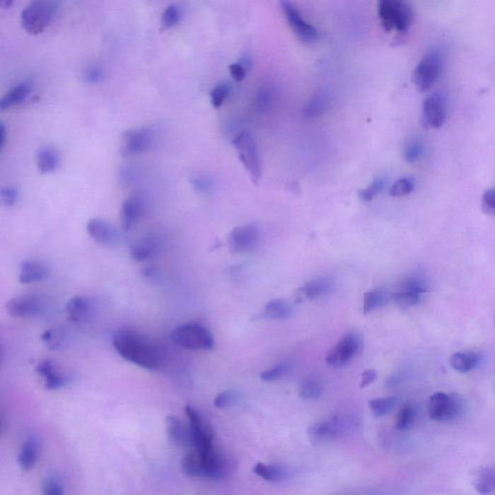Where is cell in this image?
I'll use <instances>...</instances> for the list:
<instances>
[{
  "instance_id": "23",
  "label": "cell",
  "mask_w": 495,
  "mask_h": 495,
  "mask_svg": "<svg viewBox=\"0 0 495 495\" xmlns=\"http://www.w3.org/2000/svg\"><path fill=\"white\" fill-rule=\"evenodd\" d=\"M39 455V442L36 436L28 437L23 444L20 454H18V465L23 471L33 470L35 466Z\"/></svg>"
},
{
  "instance_id": "54",
  "label": "cell",
  "mask_w": 495,
  "mask_h": 495,
  "mask_svg": "<svg viewBox=\"0 0 495 495\" xmlns=\"http://www.w3.org/2000/svg\"><path fill=\"white\" fill-rule=\"evenodd\" d=\"M144 277L146 279L147 281H161V279H162V274L160 273V271L156 269V268L151 267H146V269L144 270Z\"/></svg>"
},
{
  "instance_id": "42",
  "label": "cell",
  "mask_w": 495,
  "mask_h": 495,
  "mask_svg": "<svg viewBox=\"0 0 495 495\" xmlns=\"http://www.w3.org/2000/svg\"><path fill=\"white\" fill-rule=\"evenodd\" d=\"M425 144L420 139H412L404 148V159L408 163L417 162L425 153Z\"/></svg>"
},
{
  "instance_id": "10",
  "label": "cell",
  "mask_w": 495,
  "mask_h": 495,
  "mask_svg": "<svg viewBox=\"0 0 495 495\" xmlns=\"http://www.w3.org/2000/svg\"><path fill=\"white\" fill-rule=\"evenodd\" d=\"M153 139V131L147 127L124 132L121 138L120 153L126 157L144 153L151 146Z\"/></svg>"
},
{
  "instance_id": "52",
  "label": "cell",
  "mask_w": 495,
  "mask_h": 495,
  "mask_svg": "<svg viewBox=\"0 0 495 495\" xmlns=\"http://www.w3.org/2000/svg\"><path fill=\"white\" fill-rule=\"evenodd\" d=\"M228 69H230L231 77L236 81H244V78H246L247 72L249 71L246 66L242 64L240 62L233 63Z\"/></svg>"
},
{
  "instance_id": "1",
  "label": "cell",
  "mask_w": 495,
  "mask_h": 495,
  "mask_svg": "<svg viewBox=\"0 0 495 495\" xmlns=\"http://www.w3.org/2000/svg\"><path fill=\"white\" fill-rule=\"evenodd\" d=\"M112 346L123 359L146 370L154 371L162 365L159 347L136 331L120 330L112 336Z\"/></svg>"
},
{
  "instance_id": "32",
  "label": "cell",
  "mask_w": 495,
  "mask_h": 495,
  "mask_svg": "<svg viewBox=\"0 0 495 495\" xmlns=\"http://www.w3.org/2000/svg\"><path fill=\"white\" fill-rule=\"evenodd\" d=\"M255 475L268 482H280L286 477V472L279 465L257 462L252 468Z\"/></svg>"
},
{
  "instance_id": "25",
  "label": "cell",
  "mask_w": 495,
  "mask_h": 495,
  "mask_svg": "<svg viewBox=\"0 0 495 495\" xmlns=\"http://www.w3.org/2000/svg\"><path fill=\"white\" fill-rule=\"evenodd\" d=\"M334 288L335 286L331 279L322 277L308 281L299 289V291L307 298L317 299L331 293Z\"/></svg>"
},
{
  "instance_id": "24",
  "label": "cell",
  "mask_w": 495,
  "mask_h": 495,
  "mask_svg": "<svg viewBox=\"0 0 495 495\" xmlns=\"http://www.w3.org/2000/svg\"><path fill=\"white\" fill-rule=\"evenodd\" d=\"M66 312L68 318L73 322H83L91 317V303L86 297H73L67 303Z\"/></svg>"
},
{
  "instance_id": "47",
  "label": "cell",
  "mask_w": 495,
  "mask_h": 495,
  "mask_svg": "<svg viewBox=\"0 0 495 495\" xmlns=\"http://www.w3.org/2000/svg\"><path fill=\"white\" fill-rule=\"evenodd\" d=\"M274 91L270 86H263L257 95V106L260 110H267L272 105Z\"/></svg>"
},
{
  "instance_id": "5",
  "label": "cell",
  "mask_w": 495,
  "mask_h": 495,
  "mask_svg": "<svg viewBox=\"0 0 495 495\" xmlns=\"http://www.w3.org/2000/svg\"><path fill=\"white\" fill-rule=\"evenodd\" d=\"M443 67V54L437 47H431L416 66L413 80L420 91H429L438 80Z\"/></svg>"
},
{
  "instance_id": "22",
  "label": "cell",
  "mask_w": 495,
  "mask_h": 495,
  "mask_svg": "<svg viewBox=\"0 0 495 495\" xmlns=\"http://www.w3.org/2000/svg\"><path fill=\"white\" fill-rule=\"evenodd\" d=\"M47 277V270L42 263L34 260H25L20 267L18 281L21 284L39 283Z\"/></svg>"
},
{
  "instance_id": "46",
  "label": "cell",
  "mask_w": 495,
  "mask_h": 495,
  "mask_svg": "<svg viewBox=\"0 0 495 495\" xmlns=\"http://www.w3.org/2000/svg\"><path fill=\"white\" fill-rule=\"evenodd\" d=\"M238 399L239 395L235 391L228 390V391H223L222 393L217 395L214 400V405L215 407L223 409V408H228L231 407V405L235 404Z\"/></svg>"
},
{
  "instance_id": "33",
  "label": "cell",
  "mask_w": 495,
  "mask_h": 495,
  "mask_svg": "<svg viewBox=\"0 0 495 495\" xmlns=\"http://www.w3.org/2000/svg\"><path fill=\"white\" fill-rule=\"evenodd\" d=\"M182 470L191 478H204V465L197 452L190 453L182 460Z\"/></svg>"
},
{
  "instance_id": "12",
  "label": "cell",
  "mask_w": 495,
  "mask_h": 495,
  "mask_svg": "<svg viewBox=\"0 0 495 495\" xmlns=\"http://www.w3.org/2000/svg\"><path fill=\"white\" fill-rule=\"evenodd\" d=\"M281 4L286 21H288L295 35L304 43L312 44L317 41L318 38L317 28L304 20V18L300 14L299 10L291 2L283 1Z\"/></svg>"
},
{
  "instance_id": "18",
  "label": "cell",
  "mask_w": 495,
  "mask_h": 495,
  "mask_svg": "<svg viewBox=\"0 0 495 495\" xmlns=\"http://www.w3.org/2000/svg\"><path fill=\"white\" fill-rule=\"evenodd\" d=\"M144 213V202L138 194H133L123 202L120 209L121 226L129 231Z\"/></svg>"
},
{
  "instance_id": "28",
  "label": "cell",
  "mask_w": 495,
  "mask_h": 495,
  "mask_svg": "<svg viewBox=\"0 0 495 495\" xmlns=\"http://www.w3.org/2000/svg\"><path fill=\"white\" fill-rule=\"evenodd\" d=\"M474 487L482 495L495 494V466L479 471L474 480Z\"/></svg>"
},
{
  "instance_id": "49",
  "label": "cell",
  "mask_w": 495,
  "mask_h": 495,
  "mask_svg": "<svg viewBox=\"0 0 495 495\" xmlns=\"http://www.w3.org/2000/svg\"><path fill=\"white\" fill-rule=\"evenodd\" d=\"M2 204L6 207H13L17 204L18 199V191L14 187H5L0 192Z\"/></svg>"
},
{
  "instance_id": "37",
  "label": "cell",
  "mask_w": 495,
  "mask_h": 495,
  "mask_svg": "<svg viewBox=\"0 0 495 495\" xmlns=\"http://www.w3.org/2000/svg\"><path fill=\"white\" fill-rule=\"evenodd\" d=\"M291 370V365L288 362H280L269 370L263 371L260 375V379L264 383H273V381L280 380L286 378Z\"/></svg>"
},
{
  "instance_id": "50",
  "label": "cell",
  "mask_w": 495,
  "mask_h": 495,
  "mask_svg": "<svg viewBox=\"0 0 495 495\" xmlns=\"http://www.w3.org/2000/svg\"><path fill=\"white\" fill-rule=\"evenodd\" d=\"M482 208L486 214L495 215V188L484 192L482 199Z\"/></svg>"
},
{
  "instance_id": "29",
  "label": "cell",
  "mask_w": 495,
  "mask_h": 495,
  "mask_svg": "<svg viewBox=\"0 0 495 495\" xmlns=\"http://www.w3.org/2000/svg\"><path fill=\"white\" fill-rule=\"evenodd\" d=\"M479 364V357L473 352H458L450 358V365L459 373H466L474 370Z\"/></svg>"
},
{
  "instance_id": "21",
  "label": "cell",
  "mask_w": 495,
  "mask_h": 495,
  "mask_svg": "<svg viewBox=\"0 0 495 495\" xmlns=\"http://www.w3.org/2000/svg\"><path fill=\"white\" fill-rule=\"evenodd\" d=\"M167 433L170 441L178 446L192 445L191 433L183 423L175 415H168L165 420Z\"/></svg>"
},
{
  "instance_id": "26",
  "label": "cell",
  "mask_w": 495,
  "mask_h": 495,
  "mask_svg": "<svg viewBox=\"0 0 495 495\" xmlns=\"http://www.w3.org/2000/svg\"><path fill=\"white\" fill-rule=\"evenodd\" d=\"M31 91H33V83L30 81H23L22 83L18 84L2 97L1 101H0V109L5 110L17 106L28 99Z\"/></svg>"
},
{
  "instance_id": "13",
  "label": "cell",
  "mask_w": 495,
  "mask_h": 495,
  "mask_svg": "<svg viewBox=\"0 0 495 495\" xmlns=\"http://www.w3.org/2000/svg\"><path fill=\"white\" fill-rule=\"evenodd\" d=\"M260 233L254 225L237 226L228 237V248L234 254L252 251L259 245Z\"/></svg>"
},
{
  "instance_id": "4",
  "label": "cell",
  "mask_w": 495,
  "mask_h": 495,
  "mask_svg": "<svg viewBox=\"0 0 495 495\" xmlns=\"http://www.w3.org/2000/svg\"><path fill=\"white\" fill-rule=\"evenodd\" d=\"M176 346L190 350H210L214 346L212 334L202 325L187 323L179 325L170 334Z\"/></svg>"
},
{
  "instance_id": "43",
  "label": "cell",
  "mask_w": 495,
  "mask_h": 495,
  "mask_svg": "<svg viewBox=\"0 0 495 495\" xmlns=\"http://www.w3.org/2000/svg\"><path fill=\"white\" fill-rule=\"evenodd\" d=\"M192 186L197 193L206 194L211 193L215 188L214 180L209 176L204 175H194L191 180Z\"/></svg>"
},
{
  "instance_id": "11",
  "label": "cell",
  "mask_w": 495,
  "mask_h": 495,
  "mask_svg": "<svg viewBox=\"0 0 495 495\" xmlns=\"http://www.w3.org/2000/svg\"><path fill=\"white\" fill-rule=\"evenodd\" d=\"M447 118V107L445 98L439 93L426 97L422 107V125L424 128L438 129Z\"/></svg>"
},
{
  "instance_id": "36",
  "label": "cell",
  "mask_w": 495,
  "mask_h": 495,
  "mask_svg": "<svg viewBox=\"0 0 495 495\" xmlns=\"http://www.w3.org/2000/svg\"><path fill=\"white\" fill-rule=\"evenodd\" d=\"M399 400L396 397H378L368 402L371 412L375 417H383L391 412L397 407Z\"/></svg>"
},
{
  "instance_id": "7",
  "label": "cell",
  "mask_w": 495,
  "mask_h": 495,
  "mask_svg": "<svg viewBox=\"0 0 495 495\" xmlns=\"http://www.w3.org/2000/svg\"><path fill=\"white\" fill-rule=\"evenodd\" d=\"M463 405L457 396L446 393L433 394L428 404V413L431 420L437 422H450L462 416Z\"/></svg>"
},
{
  "instance_id": "55",
  "label": "cell",
  "mask_w": 495,
  "mask_h": 495,
  "mask_svg": "<svg viewBox=\"0 0 495 495\" xmlns=\"http://www.w3.org/2000/svg\"><path fill=\"white\" fill-rule=\"evenodd\" d=\"M5 141H6V129L4 123L0 124V146L4 148Z\"/></svg>"
},
{
  "instance_id": "31",
  "label": "cell",
  "mask_w": 495,
  "mask_h": 495,
  "mask_svg": "<svg viewBox=\"0 0 495 495\" xmlns=\"http://www.w3.org/2000/svg\"><path fill=\"white\" fill-rule=\"evenodd\" d=\"M264 315L272 320H288L292 315V308L284 300H273L265 305Z\"/></svg>"
},
{
  "instance_id": "20",
  "label": "cell",
  "mask_w": 495,
  "mask_h": 495,
  "mask_svg": "<svg viewBox=\"0 0 495 495\" xmlns=\"http://www.w3.org/2000/svg\"><path fill=\"white\" fill-rule=\"evenodd\" d=\"M36 373L44 379L45 388L57 390L67 384V378L60 373L52 361H42L36 367Z\"/></svg>"
},
{
  "instance_id": "27",
  "label": "cell",
  "mask_w": 495,
  "mask_h": 495,
  "mask_svg": "<svg viewBox=\"0 0 495 495\" xmlns=\"http://www.w3.org/2000/svg\"><path fill=\"white\" fill-rule=\"evenodd\" d=\"M37 167L43 175H47L57 170L59 165V152L52 147H43L36 156Z\"/></svg>"
},
{
  "instance_id": "9",
  "label": "cell",
  "mask_w": 495,
  "mask_h": 495,
  "mask_svg": "<svg viewBox=\"0 0 495 495\" xmlns=\"http://www.w3.org/2000/svg\"><path fill=\"white\" fill-rule=\"evenodd\" d=\"M185 412L189 419V430L191 433L192 446L196 452L202 454L214 449L213 445V433L204 418L191 405H187Z\"/></svg>"
},
{
  "instance_id": "40",
  "label": "cell",
  "mask_w": 495,
  "mask_h": 495,
  "mask_svg": "<svg viewBox=\"0 0 495 495\" xmlns=\"http://www.w3.org/2000/svg\"><path fill=\"white\" fill-rule=\"evenodd\" d=\"M416 417V410L412 405H404V407L400 410L399 414H397L396 420V429L397 430L404 431L409 429L410 426L414 423Z\"/></svg>"
},
{
  "instance_id": "6",
  "label": "cell",
  "mask_w": 495,
  "mask_h": 495,
  "mask_svg": "<svg viewBox=\"0 0 495 495\" xmlns=\"http://www.w3.org/2000/svg\"><path fill=\"white\" fill-rule=\"evenodd\" d=\"M233 144L242 165L246 168L252 180L257 184L262 176V167L254 136L249 132H242L233 139Z\"/></svg>"
},
{
  "instance_id": "2",
  "label": "cell",
  "mask_w": 495,
  "mask_h": 495,
  "mask_svg": "<svg viewBox=\"0 0 495 495\" xmlns=\"http://www.w3.org/2000/svg\"><path fill=\"white\" fill-rule=\"evenodd\" d=\"M59 8V4L52 0H34L30 2L21 14L23 30L31 35L43 33L54 22Z\"/></svg>"
},
{
  "instance_id": "48",
  "label": "cell",
  "mask_w": 495,
  "mask_h": 495,
  "mask_svg": "<svg viewBox=\"0 0 495 495\" xmlns=\"http://www.w3.org/2000/svg\"><path fill=\"white\" fill-rule=\"evenodd\" d=\"M105 73L102 67L97 64H91L83 71V80L88 83H98L104 78Z\"/></svg>"
},
{
  "instance_id": "19",
  "label": "cell",
  "mask_w": 495,
  "mask_h": 495,
  "mask_svg": "<svg viewBox=\"0 0 495 495\" xmlns=\"http://www.w3.org/2000/svg\"><path fill=\"white\" fill-rule=\"evenodd\" d=\"M161 251V240L155 235H148L132 245L130 257L134 262H144L153 259Z\"/></svg>"
},
{
  "instance_id": "35",
  "label": "cell",
  "mask_w": 495,
  "mask_h": 495,
  "mask_svg": "<svg viewBox=\"0 0 495 495\" xmlns=\"http://www.w3.org/2000/svg\"><path fill=\"white\" fill-rule=\"evenodd\" d=\"M390 298L391 297L389 296L386 291H373L366 292L364 295V305H363L364 313L367 315L371 310L385 306Z\"/></svg>"
},
{
  "instance_id": "44",
  "label": "cell",
  "mask_w": 495,
  "mask_h": 495,
  "mask_svg": "<svg viewBox=\"0 0 495 495\" xmlns=\"http://www.w3.org/2000/svg\"><path fill=\"white\" fill-rule=\"evenodd\" d=\"M231 88L228 83H220L216 86L210 92V99H211L212 106L218 109L222 107L228 95H230Z\"/></svg>"
},
{
  "instance_id": "14",
  "label": "cell",
  "mask_w": 495,
  "mask_h": 495,
  "mask_svg": "<svg viewBox=\"0 0 495 495\" xmlns=\"http://www.w3.org/2000/svg\"><path fill=\"white\" fill-rule=\"evenodd\" d=\"M428 291V284L420 278H409L400 286L391 295V299L404 307H413L419 304L424 292Z\"/></svg>"
},
{
  "instance_id": "38",
  "label": "cell",
  "mask_w": 495,
  "mask_h": 495,
  "mask_svg": "<svg viewBox=\"0 0 495 495\" xmlns=\"http://www.w3.org/2000/svg\"><path fill=\"white\" fill-rule=\"evenodd\" d=\"M299 396L304 400H317L322 393V388L318 381L313 379H306L303 381L298 388Z\"/></svg>"
},
{
  "instance_id": "15",
  "label": "cell",
  "mask_w": 495,
  "mask_h": 495,
  "mask_svg": "<svg viewBox=\"0 0 495 495\" xmlns=\"http://www.w3.org/2000/svg\"><path fill=\"white\" fill-rule=\"evenodd\" d=\"M43 309V302L40 297L33 294L21 295L7 302L6 310L13 318H33L38 315Z\"/></svg>"
},
{
  "instance_id": "53",
  "label": "cell",
  "mask_w": 495,
  "mask_h": 495,
  "mask_svg": "<svg viewBox=\"0 0 495 495\" xmlns=\"http://www.w3.org/2000/svg\"><path fill=\"white\" fill-rule=\"evenodd\" d=\"M376 378H378V373L375 370H366L362 373V381H361L360 384L361 388H365V387L371 385V383H375Z\"/></svg>"
},
{
  "instance_id": "16",
  "label": "cell",
  "mask_w": 495,
  "mask_h": 495,
  "mask_svg": "<svg viewBox=\"0 0 495 495\" xmlns=\"http://www.w3.org/2000/svg\"><path fill=\"white\" fill-rule=\"evenodd\" d=\"M347 426L344 419L334 418L310 426L308 436L313 443H323L337 438Z\"/></svg>"
},
{
  "instance_id": "17",
  "label": "cell",
  "mask_w": 495,
  "mask_h": 495,
  "mask_svg": "<svg viewBox=\"0 0 495 495\" xmlns=\"http://www.w3.org/2000/svg\"><path fill=\"white\" fill-rule=\"evenodd\" d=\"M89 236L102 246H112L117 241V233L115 228L103 219L93 218L86 225Z\"/></svg>"
},
{
  "instance_id": "41",
  "label": "cell",
  "mask_w": 495,
  "mask_h": 495,
  "mask_svg": "<svg viewBox=\"0 0 495 495\" xmlns=\"http://www.w3.org/2000/svg\"><path fill=\"white\" fill-rule=\"evenodd\" d=\"M387 180L385 177H378L370 184L367 188L359 191V197L363 202H368L373 201V197L378 196L384 188H385Z\"/></svg>"
},
{
  "instance_id": "8",
  "label": "cell",
  "mask_w": 495,
  "mask_h": 495,
  "mask_svg": "<svg viewBox=\"0 0 495 495\" xmlns=\"http://www.w3.org/2000/svg\"><path fill=\"white\" fill-rule=\"evenodd\" d=\"M362 346V337L359 332L351 330L342 337L338 344L328 352L326 362L332 367H342L354 359Z\"/></svg>"
},
{
  "instance_id": "51",
  "label": "cell",
  "mask_w": 495,
  "mask_h": 495,
  "mask_svg": "<svg viewBox=\"0 0 495 495\" xmlns=\"http://www.w3.org/2000/svg\"><path fill=\"white\" fill-rule=\"evenodd\" d=\"M44 495H64L62 484L54 478L46 479L43 484Z\"/></svg>"
},
{
  "instance_id": "45",
  "label": "cell",
  "mask_w": 495,
  "mask_h": 495,
  "mask_svg": "<svg viewBox=\"0 0 495 495\" xmlns=\"http://www.w3.org/2000/svg\"><path fill=\"white\" fill-rule=\"evenodd\" d=\"M181 15H182V13H181V9L177 5H170V6L165 8L164 13H163L162 25L165 28H173V26L177 25L179 21H180Z\"/></svg>"
},
{
  "instance_id": "39",
  "label": "cell",
  "mask_w": 495,
  "mask_h": 495,
  "mask_svg": "<svg viewBox=\"0 0 495 495\" xmlns=\"http://www.w3.org/2000/svg\"><path fill=\"white\" fill-rule=\"evenodd\" d=\"M415 188V180L412 177H402L397 180L390 189V194L395 197H407Z\"/></svg>"
},
{
  "instance_id": "56",
  "label": "cell",
  "mask_w": 495,
  "mask_h": 495,
  "mask_svg": "<svg viewBox=\"0 0 495 495\" xmlns=\"http://www.w3.org/2000/svg\"><path fill=\"white\" fill-rule=\"evenodd\" d=\"M12 4L13 0H4V1H1V4H0V5H1L2 7L5 8V9H6V8H10V6H11Z\"/></svg>"
},
{
  "instance_id": "3",
  "label": "cell",
  "mask_w": 495,
  "mask_h": 495,
  "mask_svg": "<svg viewBox=\"0 0 495 495\" xmlns=\"http://www.w3.org/2000/svg\"><path fill=\"white\" fill-rule=\"evenodd\" d=\"M378 17L387 33H404L412 23V8L401 0H381L378 4Z\"/></svg>"
},
{
  "instance_id": "30",
  "label": "cell",
  "mask_w": 495,
  "mask_h": 495,
  "mask_svg": "<svg viewBox=\"0 0 495 495\" xmlns=\"http://www.w3.org/2000/svg\"><path fill=\"white\" fill-rule=\"evenodd\" d=\"M330 98L325 92H318L313 95L304 109V115L308 118L320 117L328 110Z\"/></svg>"
},
{
  "instance_id": "34",
  "label": "cell",
  "mask_w": 495,
  "mask_h": 495,
  "mask_svg": "<svg viewBox=\"0 0 495 495\" xmlns=\"http://www.w3.org/2000/svg\"><path fill=\"white\" fill-rule=\"evenodd\" d=\"M41 339L47 349L55 351L62 349L66 344V334L62 329L51 328L42 334Z\"/></svg>"
}]
</instances>
